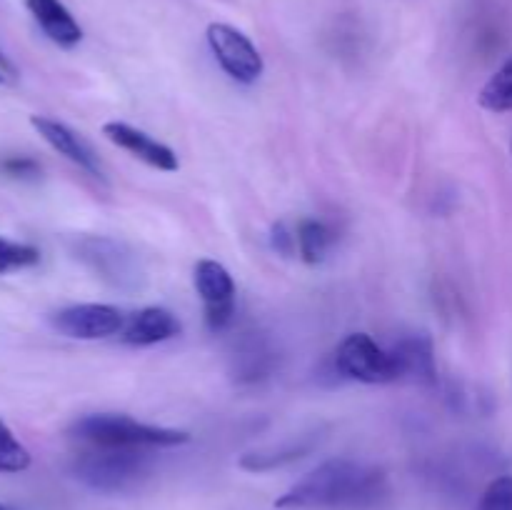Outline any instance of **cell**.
<instances>
[{
  "label": "cell",
  "instance_id": "cell-1",
  "mask_svg": "<svg viewBox=\"0 0 512 510\" xmlns=\"http://www.w3.org/2000/svg\"><path fill=\"white\" fill-rule=\"evenodd\" d=\"M390 483L385 470L350 458L320 463L278 500L280 510H378L388 503Z\"/></svg>",
  "mask_w": 512,
  "mask_h": 510
},
{
  "label": "cell",
  "instance_id": "cell-2",
  "mask_svg": "<svg viewBox=\"0 0 512 510\" xmlns=\"http://www.w3.org/2000/svg\"><path fill=\"white\" fill-rule=\"evenodd\" d=\"M153 470L150 448H100L83 445L70 463V473L98 493H125L143 483Z\"/></svg>",
  "mask_w": 512,
  "mask_h": 510
},
{
  "label": "cell",
  "instance_id": "cell-3",
  "mask_svg": "<svg viewBox=\"0 0 512 510\" xmlns=\"http://www.w3.org/2000/svg\"><path fill=\"white\" fill-rule=\"evenodd\" d=\"M68 438L80 445H100V448H175L190 440V433L160 425L138 423L130 415L120 413H90L73 420Z\"/></svg>",
  "mask_w": 512,
  "mask_h": 510
},
{
  "label": "cell",
  "instance_id": "cell-4",
  "mask_svg": "<svg viewBox=\"0 0 512 510\" xmlns=\"http://www.w3.org/2000/svg\"><path fill=\"white\" fill-rule=\"evenodd\" d=\"M75 258L88 265L100 280L115 290H140L145 285V270L135 250L120 240L105 235H83L73 245Z\"/></svg>",
  "mask_w": 512,
  "mask_h": 510
},
{
  "label": "cell",
  "instance_id": "cell-5",
  "mask_svg": "<svg viewBox=\"0 0 512 510\" xmlns=\"http://www.w3.org/2000/svg\"><path fill=\"white\" fill-rule=\"evenodd\" d=\"M335 370L358 383L383 385L403 380L395 350H385L368 333H350L335 350Z\"/></svg>",
  "mask_w": 512,
  "mask_h": 510
},
{
  "label": "cell",
  "instance_id": "cell-6",
  "mask_svg": "<svg viewBox=\"0 0 512 510\" xmlns=\"http://www.w3.org/2000/svg\"><path fill=\"white\" fill-rule=\"evenodd\" d=\"M205 35H208V45L210 50H213L215 60H218L220 68H223L230 78L238 80V83L250 85L263 75V55L258 53L253 40L245 33H240L238 28H233V25L228 23H210Z\"/></svg>",
  "mask_w": 512,
  "mask_h": 510
},
{
  "label": "cell",
  "instance_id": "cell-7",
  "mask_svg": "<svg viewBox=\"0 0 512 510\" xmlns=\"http://www.w3.org/2000/svg\"><path fill=\"white\" fill-rule=\"evenodd\" d=\"M193 283L205 305V323L213 333H223L235 318V283L218 260H198L193 270Z\"/></svg>",
  "mask_w": 512,
  "mask_h": 510
},
{
  "label": "cell",
  "instance_id": "cell-8",
  "mask_svg": "<svg viewBox=\"0 0 512 510\" xmlns=\"http://www.w3.org/2000/svg\"><path fill=\"white\" fill-rule=\"evenodd\" d=\"M58 333L75 340H103L110 335L123 333L125 315L115 305L105 303H80L58 310L50 318Z\"/></svg>",
  "mask_w": 512,
  "mask_h": 510
},
{
  "label": "cell",
  "instance_id": "cell-9",
  "mask_svg": "<svg viewBox=\"0 0 512 510\" xmlns=\"http://www.w3.org/2000/svg\"><path fill=\"white\" fill-rule=\"evenodd\" d=\"M103 135L110 143L118 145V148L128 150L130 155H135L138 160L148 163L150 168L165 170V173H173V170L180 168L178 155L173 153V148H168V145L160 143V140L150 138L145 130L123 123V120H110V123H105Z\"/></svg>",
  "mask_w": 512,
  "mask_h": 510
},
{
  "label": "cell",
  "instance_id": "cell-10",
  "mask_svg": "<svg viewBox=\"0 0 512 510\" xmlns=\"http://www.w3.org/2000/svg\"><path fill=\"white\" fill-rule=\"evenodd\" d=\"M30 125L38 130V135L50 145V148L58 150L63 158L70 160V163H75L78 168L88 170L93 178H100V180L105 178L103 165H100L98 155H95L93 148H90V145L85 143L78 133H75V130H70L68 125L60 123V120L45 118V115H33V118H30Z\"/></svg>",
  "mask_w": 512,
  "mask_h": 510
},
{
  "label": "cell",
  "instance_id": "cell-11",
  "mask_svg": "<svg viewBox=\"0 0 512 510\" xmlns=\"http://www.w3.org/2000/svg\"><path fill=\"white\" fill-rule=\"evenodd\" d=\"M183 325L175 318L170 310L158 308V305H150V308L138 310L135 315H130V320L125 323L120 340L128 345H155L165 343V340L180 335Z\"/></svg>",
  "mask_w": 512,
  "mask_h": 510
},
{
  "label": "cell",
  "instance_id": "cell-12",
  "mask_svg": "<svg viewBox=\"0 0 512 510\" xmlns=\"http://www.w3.org/2000/svg\"><path fill=\"white\" fill-rule=\"evenodd\" d=\"M30 15L45 35L60 48H75L83 40V28L60 0H25Z\"/></svg>",
  "mask_w": 512,
  "mask_h": 510
},
{
  "label": "cell",
  "instance_id": "cell-13",
  "mask_svg": "<svg viewBox=\"0 0 512 510\" xmlns=\"http://www.w3.org/2000/svg\"><path fill=\"white\" fill-rule=\"evenodd\" d=\"M275 353L268 340L258 333H245L240 343H235L233 353V375L238 383H258L273 373Z\"/></svg>",
  "mask_w": 512,
  "mask_h": 510
},
{
  "label": "cell",
  "instance_id": "cell-14",
  "mask_svg": "<svg viewBox=\"0 0 512 510\" xmlns=\"http://www.w3.org/2000/svg\"><path fill=\"white\" fill-rule=\"evenodd\" d=\"M395 355L400 360V370H403V378H413L418 383H438V370H435V355H433V343H430L428 335H413V338L403 340L400 345H395Z\"/></svg>",
  "mask_w": 512,
  "mask_h": 510
},
{
  "label": "cell",
  "instance_id": "cell-15",
  "mask_svg": "<svg viewBox=\"0 0 512 510\" xmlns=\"http://www.w3.org/2000/svg\"><path fill=\"white\" fill-rule=\"evenodd\" d=\"M313 445H315V435H300L298 440L283 445V448H265V450L245 453L243 458H240V468L250 470V473H265V470L283 468V465L308 455L310 450H313Z\"/></svg>",
  "mask_w": 512,
  "mask_h": 510
},
{
  "label": "cell",
  "instance_id": "cell-16",
  "mask_svg": "<svg viewBox=\"0 0 512 510\" xmlns=\"http://www.w3.org/2000/svg\"><path fill=\"white\" fill-rule=\"evenodd\" d=\"M335 243V233L328 223L318 218H303L295 225V245H298V255L308 265L323 263L325 255L330 253Z\"/></svg>",
  "mask_w": 512,
  "mask_h": 510
},
{
  "label": "cell",
  "instance_id": "cell-17",
  "mask_svg": "<svg viewBox=\"0 0 512 510\" xmlns=\"http://www.w3.org/2000/svg\"><path fill=\"white\" fill-rule=\"evenodd\" d=\"M480 105L490 113H510L512 110V58L500 70H495L493 78L483 85L478 95Z\"/></svg>",
  "mask_w": 512,
  "mask_h": 510
},
{
  "label": "cell",
  "instance_id": "cell-18",
  "mask_svg": "<svg viewBox=\"0 0 512 510\" xmlns=\"http://www.w3.org/2000/svg\"><path fill=\"white\" fill-rule=\"evenodd\" d=\"M30 465V453L0 420V473H23Z\"/></svg>",
  "mask_w": 512,
  "mask_h": 510
},
{
  "label": "cell",
  "instance_id": "cell-19",
  "mask_svg": "<svg viewBox=\"0 0 512 510\" xmlns=\"http://www.w3.org/2000/svg\"><path fill=\"white\" fill-rule=\"evenodd\" d=\"M40 263V250L28 243H15L0 235V275Z\"/></svg>",
  "mask_w": 512,
  "mask_h": 510
},
{
  "label": "cell",
  "instance_id": "cell-20",
  "mask_svg": "<svg viewBox=\"0 0 512 510\" xmlns=\"http://www.w3.org/2000/svg\"><path fill=\"white\" fill-rule=\"evenodd\" d=\"M475 510H512V475H500L480 495Z\"/></svg>",
  "mask_w": 512,
  "mask_h": 510
},
{
  "label": "cell",
  "instance_id": "cell-21",
  "mask_svg": "<svg viewBox=\"0 0 512 510\" xmlns=\"http://www.w3.org/2000/svg\"><path fill=\"white\" fill-rule=\"evenodd\" d=\"M0 173L13 180H38L43 175V168L35 158L28 155H8L0 160Z\"/></svg>",
  "mask_w": 512,
  "mask_h": 510
},
{
  "label": "cell",
  "instance_id": "cell-22",
  "mask_svg": "<svg viewBox=\"0 0 512 510\" xmlns=\"http://www.w3.org/2000/svg\"><path fill=\"white\" fill-rule=\"evenodd\" d=\"M273 248L278 250L280 255H293L298 250L295 245V230H288V225L278 223L273 228Z\"/></svg>",
  "mask_w": 512,
  "mask_h": 510
},
{
  "label": "cell",
  "instance_id": "cell-23",
  "mask_svg": "<svg viewBox=\"0 0 512 510\" xmlns=\"http://www.w3.org/2000/svg\"><path fill=\"white\" fill-rule=\"evenodd\" d=\"M0 73H3L5 78H13V75H15V68H13V63H10V60H8V55H5L3 50H0Z\"/></svg>",
  "mask_w": 512,
  "mask_h": 510
},
{
  "label": "cell",
  "instance_id": "cell-24",
  "mask_svg": "<svg viewBox=\"0 0 512 510\" xmlns=\"http://www.w3.org/2000/svg\"><path fill=\"white\" fill-rule=\"evenodd\" d=\"M5 80H8V78H5V75H3V73H0V83H5Z\"/></svg>",
  "mask_w": 512,
  "mask_h": 510
},
{
  "label": "cell",
  "instance_id": "cell-25",
  "mask_svg": "<svg viewBox=\"0 0 512 510\" xmlns=\"http://www.w3.org/2000/svg\"><path fill=\"white\" fill-rule=\"evenodd\" d=\"M0 510H10V508H8V505H3V503H0Z\"/></svg>",
  "mask_w": 512,
  "mask_h": 510
}]
</instances>
